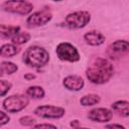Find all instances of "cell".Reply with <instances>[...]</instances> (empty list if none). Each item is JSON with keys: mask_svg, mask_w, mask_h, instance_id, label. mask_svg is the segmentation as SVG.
Here are the masks:
<instances>
[{"mask_svg": "<svg viewBox=\"0 0 129 129\" xmlns=\"http://www.w3.org/2000/svg\"><path fill=\"white\" fill-rule=\"evenodd\" d=\"M114 74L113 64L106 58H96L87 69L86 76L89 81L96 85L107 83Z\"/></svg>", "mask_w": 129, "mask_h": 129, "instance_id": "1", "label": "cell"}, {"mask_svg": "<svg viewBox=\"0 0 129 129\" xmlns=\"http://www.w3.org/2000/svg\"><path fill=\"white\" fill-rule=\"evenodd\" d=\"M49 60L48 51L38 45L29 46L23 53V61L31 68H42Z\"/></svg>", "mask_w": 129, "mask_h": 129, "instance_id": "2", "label": "cell"}, {"mask_svg": "<svg viewBox=\"0 0 129 129\" xmlns=\"http://www.w3.org/2000/svg\"><path fill=\"white\" fill-rule=\"evenodd\" d=\"M29 104V99L24 95H12L4 99L3 108L9 113H16L27 107Z\"/></svg>", "mask_w": 129, "mask_h": 129, "instance_id": "3", "label": "cell"}, {"mask_svg": "<svg viewBox=\"0 0 129 129\" xmlns=\"http://www.w3.org/2000/svg\"><path fill=\"white\" fill-rule=\"evenodd\" d=\"M91 20V15L88 11H75L66 16L64 21L68 27L80 29L85 27Z\"/></svg>", "mask_w": 129, "mask_h": 129, "instance_id": "4", "label": "cell"}, {"mask_svg": "<svg viewBox=\"0 0 129 129\" xmlns=\"http://www.w3.org/2000/svg\"><path fill=\"white\" fill-rule=\"evenodd\" d=\"M55 52L60 60L76 62L80 59V53L78 49L70 42H60L56 46Z\"/></svg>", "mask_w": 129, "mask_h": 129, "instance_id": "5", "label": "cell"}, {"mask_svg": "<svg viewBox=\"0 0 129 129\" xmlns=\"http://www.w3.org/2000/svg\"><path fill=\"white\" fill-rule=\"evenodd\" d=\"M2 8L4 11L19 15H27L29 14L32 9L33 5L32 3L28 1H16V0H10L5 1L2 3Z\"/></svg>", "mask_w": 129, "mask_h": 129, "instance_id": "6", "label": "cell"}, {"mask_svg": "<svg viewBox=\"0 0 129 129\" xmlns=\"http://www.w3.org/2000/svg\"><path fill=\"white\" fill-rule=\"evenodd\" d=\"M34 114L38 117L45 119H59L66 114V110L62 107L52 105H41L35 108Z\"/></svg>", "mask_w": 129, "mask_h": 129, "instance_id": "7", "label": "cell"}, {"mask_svg": "<svg viewBox=\"0 0 129 129\" xmlns=\"http://www.w3.org/2000/svg\"><path fill=\"white\" fill-rule=\"evenodd\" d=\"M51 18L52 15L50 11L47 9H42L30 14L26 19V23L29 27H38L48 23L51 20Z\"/></svg>", "mask_w": 129, "mask_h": 129, "instance_id": "8", "label": "cell"}, {"mask_svg": "<svg viewBox=\"0 0 129 129\" xmlns=\"http://www.w3.org/2000/svg\"><path fill=\"white\" fill-rule=\"evenodd\" d=\"M129 51V43L127 40L124 39H118L111 43L108 46V54L111 58H118L125 54H127Z\"/></svg>", "mask_w": 129, "mask_h": 129, "instance_id": "9", "label": "cell"}, {"mask_svg": "<svg viewBox=\"0 0 129 129\" xmlns=\"http://www.w3.org/2000/svg\"><path fill=\"white\" fill-rule=\"evenodd\" d=\"M113 117V112L107 108H95L88 113V118L91 121L99 123H107Z\"/></svg>", "mask_w": 129, "mask_h": 129, "instance_id": "10", "label": "cell"}, {"mask_svg": "<svg viewBox=\"0 0 129 129\" xmlns=\"http://www.w3.org/2000/svg\"><path fill=\"white\" fill-rule=\"evenodd\" d=\"M62 84L66 89H68L69 91H74V92H78L82 90L85 86V82L83 78H81L80 76H76V75H71V76L66 77L63 79Z\"/></svg>", "mask_w": 129, "mask_h": 129, "instance_id": "11", "label": "cell"}, {"mask_svg": "<svg viewBox=\"0 0 129 129\" xmlns=\"http://www.w3.org/2000/svg\"><path fill=\"white\" fill-rule=\"evenodd\" d=\"M84 39L88 44H90L92 46H98V45H101L104 43L105 36L100 31L91 30L84 35Z\"/></svg>", "mask_w": 129, "mask_h": 129, "instance_id": "12", "label": "cell"}, {"mask_svg": "<svg viewBox=\"0 0 129 129\" xmlns=\"http://www.w3.org/2000/svg\"><path fill=\"white\" fill-rule=\"evenodd\" d=\"M20 48L13 43H5L0 47V56L2 57H12L19 53Z\"/></svg>", "mask_w": 129, "mask_h": 129, "instance_id": "13", "label": "cell"}, {"mask_svg": "<svg viewBox=\"0 0 129 129\" xmlns=\"http://www.w3.org/2000/svg\"><path fill=\"white\" fill-rule=\"evenodd\" d=\"M112 109L118 112L121 116L123 117H128L129 116V103L128 101L121 100V101H116L111 105Z\"/></svg>", "mask_w": 129, "mask_h": 129, "instance_id": "14", "label": "cell"}, {"mask_svg": "<svg viewBox=\"0 0 129 129\" xmlns=\"http://www.w3.org/2000/svg\"><path fill=\"white\" fill-rule=\"evenodd\" d=\"M20 31L19 26H7V25H0V37L3 38H12L15 34Z\"/></svg>", "mask_w": 129, "mask_h": 129, "instance_id": "15", "label": "cell"}, {"mask_svg": "<svg viewBox=\"0 0 129 129\" xmlns=\"http://www.w3.org/2000/svg\"><path fill=\"white\" fill-rule=\"evenodd\" d=\"M101 98L99 95L97 94H88V95H85L81 98L80 100V103L81 105L85 106V107H89V106H94L96 104H98L100 102Z\"/></svg>", "mask_w": 129, "mask_h": 129, "instance_id": "16", "label": "cell"}, {"mask_svg": "<svg viewBox=\"0 0 129 129\" xmlns=\"http://www.w3.org/2000/svg\"><path fill=\"white\" fill-rule=\"evenodd\" d=\"M44 90L39 86H30L26 90V95L32 99H41L44 97Z\"/></svg>", "mask_w": 129, "mask_h": 129, "instance_id": "17", "label": "cell"}, {"mask_svg": "<svg viewBox=\"0 0 129 129\" xmlns=\"http://www.w3.org/2000/svg\"><path fill=\"white\" fill-rule=\"evenodd\" d=\"M30 39V34L28 32H24V31H19L17 34H15L11 40L12 43L15 45H20V44H24L26 43L28 40Z\"/></svg>", "mask_w": 129, "mask_h": 129, "instance_id": "18", "label": "cell"}, {"mask_svg": "<svg viewBox=\"0 0 129 129\" xmlns=\"http://www.w3.org/2000/svg\"><path fill=\"white\" fill-rule=\"evenodd\" d=\"M18 70L17 64H15L12 61H2L0 63V71L3 74L6 75H12L14 73H16Z\"/></svg>", "mask_w": 129, "mask_h": 129, "instance_id": "19", "label": "cell"}, {"mask_svg": "<svg viewBox=\"0 0 129 129\" xmlns=\"http://www.w3.org/2000/svg\"><path fill=\"white\" fill-rule=\"evenodd\" d=\"M12 85L11 83L5 81V80H0V97L5 96L11 89Z\"/></svg>", "mask_w": 129, "mask_h": 129, "instance_id": "20", "label": "cell"}, {"mask_svg": "<svg viewBox=\"0 0 129 129\" xmlns=\"http://www.w3.org/2000/svg\"><path fill=\"white\" fill-rule=\"evenodd\" d=\"M19 123L22 126H33L35 124V119L30 116H23L19 119Z\"/></svg>", "mask_w": 129, "mask_h": 129, "instance_id": "21", "label": "cell"}, {"mask_svg": "<svg viewBox=\"0 0 129 129\" xmlns=\"http://www.w3.org/2000/svg\"><path fill=\"white\" fill-rule=\"evenodd\" d=\"M31 129H57V127L54 126V125H52V124L43 123V124H37V125H34Z\"/></svg>", "mask_w": 129, "mask_h": 129, "instance_id": "22", "label": "cell"}, {"mask_svg": "<svg viewBox=\"0 0 129 129\" xmlns=\"http://www.w3.org/2000/svg\"><path fill=\"white\" fill-rule=\"evenodd\" d=\"M9 121H10V117L8 116V114H6L3 111H0V126L6 125Z\"/></svg>", "mask_w": 129, "mask_h": 129, "instance_id": "23", "label": "cell"}, {"mask_svg": "<svg viewBox=\"0 0 129 129\" xmlns=\"http://www.w3.org/2000/svg\"><path fill=\"white\" fill-rule=\"evenodd\" d=\"M106 129H126L123 125L121 124H116V123H113V124H107L105 126Z\"/></svg>", "mask_w": 129, "mask_h": 129, "instance_id": "24", "label": "cell"}, {"mask_svg": "<svg viewBox=\"0 0 129 129\" xmlns=\"http://www.w3.org/2000/svg\"><path fill=\"white\" fill-rule=\"evenodd\" d=\"M24 79L26 81H32L33 79H35V75L31 74V73H28V74H25L24 75Z\"/></svg>", "mask_w": 129, "mask_h": 129, "instance_id": "25", "label": "cell"}, {"mask_svg": "<svg viewBox=\"0 0 129 129\" xmlns=\"http://www.w3.org/2000/svg\"><path fill=\"white\" fill-rule=\"evenodd\" d=\"M70 125L73 127V128H76V127H79V121L78 120H73L71 123H70Z\"/></svg>", "mask_w": 129, "mask_h": 129, "instance_id": "26", "label": "cell"}, {"mask_svg": "<svg viewBox=\"0 0 129 129\" xmlns=\"http://www.w3.org/2000/svg\"><path fill=\"white\" fill-rule=\"evenodd\" d=\"M72 129H89V128H86V127H76V128H72Z\"/></svg>", "mask_w": 129, "mask_h": 129, "instance_id": "27", "label": "cell"}, {"mask_svg": "<svg viewBox=\"0 0 129 129\" xmlns=\"http://www.w3.org/2000/svg\"><path fill=\"white\" fill-rule=\"evenodd\" d=\"M1 75H2V73H1V71H0V77H1Z\"/></svg>", "mask_w": 129, "mask_h": 129, "instance_id": "28", "label": "cell"}]
</instances>
